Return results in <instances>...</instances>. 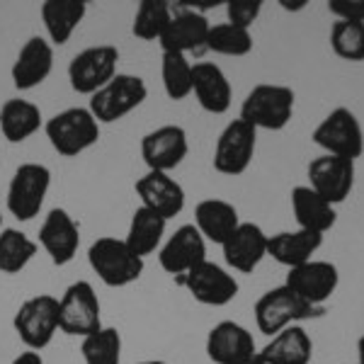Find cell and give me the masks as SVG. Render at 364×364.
<instances>
[{
  "label": "cell",
  "instance_id": "6da1fadb",
  "mask_svg": "<svg viewBox=\"0 0 364 364\" xmlns=\"http://www.w3.org/2000/svg\"><path fill=\"white\" fill-rule=\"evenodd\" d=\"M323 314H326V306H314L306 299L299 296L296 291H291L287 284L265 291L255 304L257 328L269 338L277 336L284 328L296 326L299 321L321 318Z\"/></svg>",
  "mask_w": 364,
  "mask_h": 364
},
{
  "label": "cell",
  "instance_id": "7a4b0ae2",
  "mask_svg": "<svg viewBox=\"0 0 364 364\" xmlns=\"http://www.w3.org/2000/svg\"><path fill=\"white\" fill-rule=\"evenodd\" d=\"M294 117V90L287 85L262 83L248 92V97L240 105V117L252 129H267L279 132Z\"/></svg>",
  "mask_w": 364,
  "mask_h": 364
},
{
  "label": "cell",
  "instance_id": "3957f363",
  "mask_svg": "<svg viewBox=\"0 0 364 364\" xmlns=\"http://www.w3.org/2000/svg\"><path fill=\"white\" fill-rule=\"evenodd\" d=\"M46 136L58 156L73 158L100 141V122L85 107H68L46 122Z\"/></svg>",
  "mask_w": 364,
  "mask_h": 364
},
{
  "label": "cell",
  "instance_id": "277c9868",
  "mask_svg": "<svg viewBox=\"0 0 364 364\" xmlns=\"http://www.w3.org/2000/svg\"><path fill=\"white\" fill-rule=\"evenodd\" d=\"M92 272L107 287H127L144 274V257L134 255L132 248L119 238H97L87 250Z\"/></svg>",
  "mask_w": 364,
  "mask_h": 364
},
{
  "label": "cell",
  "instance_id": "5b68a950",
  "mask_svg": "<svg viewBox=\"0 0 364 364\" xmlns=\"http://www.w3.org/2000/svg\"><path fill=\"white\" fill-rule=\"evenodd\" d=\"M102 328V309L90 282L78 279L58 299V331L73 338H87Z\"/></svg>",
  "mask_w": 364,
  "mask_h": 364
},
{
  "label": "cell",
  "instance_id": "8992f818",
  "mask_svg": "<svg viewBox=\"0 0 364 364\" xmlns=\"http://www.w3.org/2000/svg\"><path fill=\"white\" fill-rule=\"evenodd\" d=\"M146 95H149V87H146L144 78L132 73H117L102 90H97L90 97V107L87 109L97 122L112 124V122H119L122 117L141 107Z\"/></svg>",
  "mask_w": 364,
  "mask_h": 364
},
{
  "label": "cell",
  "instance_id": "52a82bcc",
  "mask_svg": "<svg viewBox=\"0 0 364 364\" xmlns=\"http://www.w3.org/2000/svg\"><path fill=\"white\" fill-rule=\"evenodd\" d=\"M13 328L27 350L39 352L54 340L58 331V299L51 294H37L17 309Z\"/></svg>",
  "mask_w": 364,
  "mask_h": 364
},
{
  "label": "cell",
  "instance_id": "ba28073f",
  "mask_svg": "<svg viewBox=\"0 0 364 364\" xmlns=\"http://www.w3.org/2000/svg\"><path fill=\"white\" fill-rule=\"evenodd\" d=\"M119 49L112 44L87 46L68 63V80L78 95H95L117 75Z\"/></svg>",
  "mask_w": 364,
  "mask_h": 364
},
{
  "label": "cell",
  "instance_id": "9c48e42d",
  "mask_svg": "<svg viewBox=\"0 0 364 364\" xmlns=\"http://www.w3.org/2000/svg\"><path fill=\"white\" fill-rule=\"evenodd\" d=\"M51 185V170L42 163H22L8 187V211L17 221H32L42 211Z\"/></svg>",
  "mask_w": 364,
  "mask_h": 364
},
{
  "label": "cell",
  "instance_id": "30bf717a",
  "mask_svg": "<svg viewBox=\"0 0 364 364\" xmlns=\"http://www.w3.org/2000/svg\"><path fill=\"white\" fill-rule=\"evenodd\" d=\"M314 144L321 146L328 156L350 158V161L360 158L364 154V134H362V127H360V122H357L355 112H350L348 107L333 109V112L316 127Z\"/></svg>",
  "mask_w": 364,
  "mask_h": 364
},
{
  "label": "cell",
  "instance_id": "8fae6325",
  "mask_svg": "<svg viewBox=\"0 0 364 364\" xmlns=\"http://www.w3.org/2000/svg\"><path fill=\"white\" fill-rule=\"evenodd\" d=\"M209 20L199 10H190L185 5H178V10L170 17L168 27L163 29L161 44L163 51L170 54H202L207 51V37H209Z\"/></svg>",
  "mask_w": 364,
  "mask_h": 364
},
{
  "label": "cell",
  "instance_id": "7c38bea8",
  "mask_svg": "<svg viewBox=\"0 0 364 364\" xmlns=\"http://www.w3.org/2000/svg\"><path fill=\"white\" fill-rule=\"evenodd\" d=\"M309 182L316 195L336 207L350 197L355 187V161L323 154L309 163Z\"/></svg>",
  "mask_w": 364,
  "mask_h": 364
},
{
  "label": "cell",
  "instance_id": "4fadbf2b",
  "mask_svg": "<svg viewBox=\"0 0 364 364\" xmlns=\"http://www.w3.org/2000/svg\"><path fill=\"white\" fill-rule=\"evenodd\" d=\"M178 282L204 306H226L238 296V282L216 262H199L195 269L178 277Z\"/></svg>",
  "mask_w": 364,
  "mask_h": 364
},
{
  "label": "cell",
  "instance_id": "5bb4252c",
  "mask_svg": "<svg viewBox=\"0 0 364 364\" xmlns=\"http://www.w3.org/2000/svg\"><path fill=\"white\" fill-rule=\"evenodd\" d=\"M257 129L245 124L243 119H233L214 149V170L221 175H243L255 156Z\"/></svg>",
  "mask_w": 364,
  "mask_h": 364
},
{
  "label": "cell",
  "instance_id": "9a60e30c",
  "mask_svg": "<svg viewBox=\"0 0 364 364\" xmlns=\"http://www.w3.org/2000/svg\"><path fill=\"white\" fill-rule=\"evenodd\" d=\"M187 134L178 124H166L149 132L141 139V158L149 170L170 173L187 158Z\"/></svg>",
  "mask_w": 364,
  "mask_h": 364
},
{
  "label": "cell",
  "instance_id": "2e32d148",
  "mask_svg": "<svg viewBox=\"0 0 364 364\" xmlns=\"http://www.w3.org/2000/svg\"><path fill=\"white\" fill-rule=\"evenodd\" d=\"M338 267L326 260H309L299 267H291L284 284L291 291H296L301 299H306L314 306H326V301L338 289Z\"/></svg>",
  "mask_w": 364,
  "mask_h": 364
},
{
  "label": "cell",
  "instance_id": "e0dca14e",
  "mask_svg": "<svg viewBox=\"0 0 364 364\" xmlns=\"http://www.w3.org/2000/svg\"><path fill=\"white\" fill-rule=\"evenodd\" d=\"M204 260H207V243H204L202 233L197 231L195 224L180 226L158 252L161 267L168 274H173L175 279L195 269Z\"/></svg>",
  "mask_w": 364,
  "mask_h": 364
},
{
  "label": "cell",
  "instance_id": "ac0fdd59",
  "mask_svg": "<svg viewBox=\"0 0 364 364\" xmlns=\"http://www.w3.org/2000/svg\"><path fill=\"white\" fill-rule=\"evenodd\" d=\"M39 243L58 267L68 265L80 248V231L66 209H51L39 228Z\"/></svg>",
  "mask_w": 364,
  "mask_h": 364
},
{
  "label": "cell",
  "instance_id": "d6986e66",
  "mask_svg": "<svg viewBox=\"0 0 364 364\" xmlns=\"http://www.w3.org/2000/svg\"><path fill=\"white\" fill-rule=\"evenodd\" d=\"M136 195L141 197V207L156 211L163 219H173L185 209V190L175 178L168 173H158V170H149L144 178L136 180Z\"/></svg>",
  "mask_w": 364,
  "mask_h": 364
},
{
  "label": "cell",
  "instance_id": "ffe728a7",
  "mask_svg": "<svg viewBox=\"0 0 364 364\" xmlns=\"http://www.w3.org/2000/svg\"><path fill=\"white\" fill-rule=\"evenodd\" d=\"M51 68H54V49H51V42H46L44 37L34 34L20 49L10 75H13V83L17 90H32V87L42 85L49 78Z\"/></svg>",
  "mask_w": 364,
  "mask_h": 364
},
{
  "label": "cell",
  "instance_id": "44dd1931",
  "mask_svg": "<svg viewBox=\"0 0 364 364\" xmlns=\"http://www.w3.org/2000/svg\"><path fill=\"white\" fill-rule=\"evenodd\" d=\"M207 355L214 364H231L255 355V338L236 321L216 323L207 336Z\"/></svg>",
  "mask_w": 364,
  "mask_h": 364
},
{
  "label": "cell",
  "instance_id": "7402d4cb",
  "mask_svg": "<svg viewBox=\"0 0 364 364\" xmlns=\"http://www.w3.org/2000/svg\"><path fill=\"white\" fill-rule=\"evenodd\" d=\"M192 92L197 95V102L202 105L204 112L209 114H224L231 107V83L216 63L202 61L192 66Z\"/></svg>",
  "mask_w": 364,
  "mask_h": 364
},
{
  "label": "cell",
  "instance_id": "603a6c76",
  "mask_svg": "<svg viewBox=\"0 0 364 364\" xmlns=\"http://www.w3.org/2000/svg\"><path fill=\"white\" fill-rule=\"evenodd\" d=\"M226 262L238 272H252L267 255V233L257 224H240L224 245Z\"/></svg>",
  "mask_w": 364,
  "mask_h": 364
},
{
  "label": "cell",
  "instance_id": "cb8c5ba5",
  "mask_svg": "<svg viewBox=\"0 0 364 364\" xmlns=\"http://www.w3.org/2000/svg\"><path fill=\"white\" fill-rule=\"evenodd\" d=\"M195 226L202 238L224 245L228 236L240 226V219L236 207L226 199H204L195 209Z\"/></svg>",
  "mask_w": 364,
  "mask_h": 364
},
{
  "label": "cell",
  "instance_id": "d4e9b609",
  "mask_svg": "<svg viewBox=\"0 0 364 364\" xmlns=\"http://www.w3.org/2000/svg\"><path fill=\"white\" fill-rule=\"evenodd\" d=\"M323 245V236L314 231H282L274 236H267V255H272L279 265L299 267L311 260L316 250Z\"/></svg>",
  "mask_w": 364,
  "mask_h": 364
},
{
  "label": "cell",
  "instance_id": "484cf974",
  "mask_svg": "<svg viewBox=\"0 0 364 364\" xmlns=\"http://www.w3.org/2000/svg\"><path fill=\"white\" fill-rule=\"evenodd\" d=\"M265 364H311L314 357V343L301 326H289L257 352Z\"/></svg>",
  "mask_w": 364,
  "mask_h": 364
},
{
  "label": "cell",
  "instance_id": "4316f807",
  "mask_svg": "<svg viewBox=\"0 0 364 364\" xmlns=\"http://www.w3.org/2000/svg\"><path fill=\"white\" fill-rule=\"evenodd\" d=\"M291 209H294V219L299 228L321 233V236L326 231H331L338 219L336 207L316 195L311 187H294V192H291Z\"/></svg>",
  "mask_w": 364,
  "mask_h": 364
},
{
  "label": "cell",
  "instance_id": "83f0119b",
  "mask_svg": "<svg viewBox=\"0 0 364 364\" xmlns=\"http://www.w3.org/2000/svg\"><path fill=\"white\" fill-rule=\"evenodd\" d=\"M85 13L87 5L83 0H46L42 5V20L51 44H66L70 34L83 22Z\"/></svg>",
  "mask_w": 364,
  "mask_h": 364
},
{
  "label": "cell",
  "instance_id": "f1b7e54d",
  "mask_svg": "<svg viewBox=\"0 0 364 364\" xmlns=\"http://www.w3.org/2000/svg\"><path fill=\"white\" fill-rule=\"evenodd\" d=\"M42 127V109L29 100H8L0 107V132L10 144H22Z\"/></svg>",
  "mask_w": 364,
  "mask_h": 364
},
{
  "label": "cell",
  "instance_id": "f546056e",
  "mask_svg": "<svg viewBox=\"0 0 364 364\" xmlns=\"http://www.w3.org/2000/svg\"><path fill=\"white\" fill-rule=\"evenodd\" d=\"M166 224L168 221L163 216H158L156 211L139 207L132 216V224H129L124 243L132 248L134 255L146 257L151 255L158 245H161L163 236H166Z\"/></svg>",
  "mask_w": 364,
  "mask_h": 364
},
{
  "label": "cell",
  "instance_id": "4dcf8cb0",
  "mask_svg": "<svg viewBox=\"0 0 364 364\" xmlns=\"http://www.w3.org/2000/svg\"><path fill=\"white\" fill-rule=\"evenodd\" d=\"M34 255H37V243L27 233L17 231V228L0 231V272L3 274L22 272Z\"/></svg>",
  "mask_w": 364,
  "mask_h": 364
},
{
  "label": "cell",
  "instance_id": "1f68e13d",
  "mask_svg": "<svg viewBox=\"0 0 364 364\" xmlns=\"http://www.w3.org/2000/svg\"><path fill=\"white\" fill-rule=\"evenodd\" d=\"M173 5L166 0H141L136 15H134V37L144 39V42H156L161 39L163 29L168 27L170 17H173Z\"/></svg>",
  "mask_w": 364,
  "mask_h": 364
},
{
  "label": "cell",
  "instance_id": "d6a6232c",
  "mask_svg": "<svg viewBox=\"0 0 364 364\" xmlns=\"http://www.w3.org/2000/svg\"><path fill=\"white\" fill-rule=\"evenodd\" d=\"M161 78H163V87H166V95L170 100H175V102L192 95V63L187 61V56L163 51Z\"/></svg>",
  "mask_w": 364,
  "mask_h": 364
},
{
  "label": "cell",
  "instance_id": "836d02e7",
  "mask_svg": "<svg viewBox=\"0 0 364 364\" xmlns=\"http://www.w3.org/2000/svg\"><path fill=\"white\" fill-rule=\"evenodd\" d=\"M85 364H119L122 362V336L117 328H100L97 333L83 338L80 345Z\"/></svg>",
  "mask_w": 364,
  "mask_h": 364
},
{
  "label": "cell",
  "instance_id": "e575fe53",
  "mask_svg": "<svg viewBox=\"0 0 364 364\" xmlns=\"http://www.w3.org/2000/svg\"><path fill=\"white\" fill-rule=\"evenodd\" d=\"M207 49L221 56H245L252 51V34L250 29H240L236 25H211L207 37Z\"/></svg>",
  "mask_w": 364,
  "mask_h": 364
},
{
  "label": "cell",
  "instance_id": "d590c367",
  "mask_svg": "<svg viewBox=\"0 0 364 364\" xmlns=\"http://www.w3.org/2000/svg\"><path fill=\"white\" fill-rule=\"evenodd\" d=\"M331 46L345 61H364V22L338 20L331 29Z\"/></svg>",
  "mask_w": 364,
  "mask_h": 364
},
{
  "label": "cell",
  "instance_id": "8d00e7d4",
  "mask_svg": "<svg viewBox=\"0 0 364 364\" xmlns=\"http://www.w3.org/2000/svg\"><path fill=\"white\" fill-rule=\"evenodd\" d=\"M260 13H262L260 0H231V3H226L228 25H236L240 29H250V25L260 17Z\"/></svg>",
  "mask_w": 364,
  "mask_h": 364
},
{
  "label": "cell",
  "instance_id": "74e56055",
  "mask_svg": "<svg viewBox=\"0 0 364 364\" xmlns=\"http://www.w3.org/2000/svg\"><path fill=\"white\" fill-rule=\"evenodd\" d=\"M328 10L345 22H364V0H331Z\"/></svg>",
  "mask_w": 364,
  "mask_h": 364
},
{
  "label": "cell",
  "instance_id": "f35d334b",
  "mask_svg": "<svg viewBox=\"0 0 364 364\" xmlns=\"http://www.w3.org/2000/svg\"><path fill=\"white\" fill-rule=\"evenodd\" d=\"M13 364H44V360H42V355H39V352L27 350V352H20V355L13 360Z\"/></svg>",
  "mask_w": 364,
  "mask_h": 364
},
{
  "label": "cell",
  "instance_id": "ab89813d",
  "mask_svg": "<svg viewBox=\"0 0 364 364\" xmlns=\"http://www.w3.org/2000/svg\"><path fill=\"white\" fill-rule=\"evenodd\" d=\"M279 5L284 10H301V8H306V0H296V3H289V0H279Z\"/></svg>",
  "mask_w": 364,
  "mask_h": 364
},
{
  "label": "cell",
  "instance_id": "60d3db41",
  "mask_svg": "<svg viewBox=\"0 0 364 364\" xmlns=\"http://www.w3.org/2000/svg\"><path fill=\"white\" fill-rule=\"evenodd\" d=\"M231 364H265V362H262V357L255 352V355L245 357V360H238V362H231Z\"/></svg>",
  "mask_w": 364,
  "mask_h": 364
},
{
  "label": "cell",
  "instance_id": "b9f144b4",
  "mask_svg": "<svg viewBox=\"0 0 364 364\" xmlns=\"http://www.w3.org/2000/svg\"><path fill=\"white\" fill-rule=\"evenodd\" d=\"M357 355H360V364H364V336L357 340Z\"/></svg>",
  "mask_w": 364,
  "mask_h": 364
},
{
  "label": "cell",
  "instance_id": "7bdbcfd3",
  "mask_svg": "<svg viewBox=\"0 0 364 364\" xmlns=\"http://www.w3.org/2000/svg\"><path fill=\"white\" fill-rule=\"evenodd\" d=\"M139 364H168V362H161V360H149V362H139Z\"/></svg>",
  "mask_w": 364,
  "mask_h": 364
},
{
  "label": "cell",
  "instance_id": "ee69618b",
  "mask_svg": "<svg viewBox=\"0 0 364 364\" xmlns=\"http://www.w3.org/2000/svg\"><path fill=\"white\" fill-rule=\"evenodd\" d=\"M0 231H3V216H0Z\"/></svg>",
  "mask_w": 364,
  "mask_h": 364
}]
</instances>
